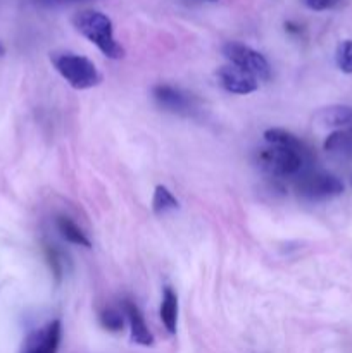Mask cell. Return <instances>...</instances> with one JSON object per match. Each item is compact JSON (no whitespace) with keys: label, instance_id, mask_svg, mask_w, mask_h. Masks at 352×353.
Instances as JSON below:
<instances>
[{"label":"cell","instance_id":"18","mask_svg":"<svg viewBox=\"0 0 352 353\" xmlns=\"http://www.w3.org/2000/svg\"><path fill=\"white\" fill-rule=\"evenodd\" d=\"M45 255H47V261L48 264H50V269L52 272H54V276L57 278V281H61L62 269H64V261H62L59 250L57 248L50 247V245H47V248H45Z\"/></svg>","mask_w":352,"mask_h":353},{"label":"cell","instance_id":"19","mask_svg":"<svg viewBox=\"0 0 352 353\" xmlns=\"http://www.w3.org/2000/svg\"><path fill=\"white\" fill-rule=\"evenodd\" d=\"M337 2L338 0H304V3L313 10L331 9V7L337 6Z\"/></svg>","mask_w":352,"mask_h":353},{"label":"cell","instance_id":"10","mask_svg":"<svg viewBox=\"0 0 352 353\" xmlns=\"http://www.w3.org/2000/svg\"><path fill=\"white\" fill-rule=\"evenodd\" d=\"M264 140L268 141L269 145H275V147L292 148V150L311 155V150L307 148V145L304 143L299 137H295V134L290 133V131L283 130V128H269V130H266Z\"/></svg>","mask_w":352,"mask_h":353},{"label":"cell","instance_id":"16","mask_svg":"<svg viewBox=\"0 0 352 353\" xmlns=\"http://www.w3.org/2000/svg\"><path fill=\"white\" fill-rule=\"evenodd\" d=\"M100 326L106 331H110V333H119L124 327V317L119 310L116 309H106L100 312L99 316Z\"/></svg>","mask_w":352,"mask_h":353},{"label":"cell","instance_id":"4","mask_svg":"<svg viewBox=\"0 0 352 353\" xmlns=\"http://www.w3.org/2000/svg\"><path fill=\"white\" fill-rule=\"evenodd\" d=\"M295 192L307 200H326L344 192V183L333 174L306 171L295 179Z\"/></svg>","mask_w":352,"mask_h":353},{"label":"cell","instance_id":"5","mask_svg":"<svg viewBox=\"0 0 352 353\" xmlns=\"http://www.w3.org/2000/svg\"><path fill=\"white\" fill-rule=\"evenodd\" d=\"M223 55L233 65L240 68L242 71L248 72L255 79H269L271 78V68L261 52L254 50L248 45L240 41H228L223 45Z\"/></svg>","mask_w":352,"mask_h":353},{"label":"cell","instance_id":"15","mask_svg":"<svg viewBox=\"0 0 352 353\" xmlns=\"http://www.w3.org/2000/svg\"><path fill=\"white\" fill-rule=\"evenodd\" d=\"M179 207V202L176 196L169 192L168 186L157 185L154 190V196H152V210L157 216H162L166 212H171Z\"/></svg>","mask_w":352,"mask_h":353},{"label":"cell","instance_id":"14","mask_svg":"<svg viewBox=\"0 0 352 353\" xmlns=\"http://www.w3.org/2000/svg\"><path fill=\"white\" fill-rule=\"evenodd\" d=\"M324 150L337 157H352V131H333L324 140Z\"/></svg>","mask_w":352,"mask_h":353},{"label":"cell","instance_id":"2","mask_svg":"<svg viewBox=\"0 0 352 353\" xmlns=\"http://www.w3.org/2000/svg\"><path fill=\"white\" fill-rule=\"evenodd\" d=\"M55 71L68 81L75 90H88L100 85L102 74L90 59L71 52H55L50 55Z\"/></svg>","mask_w":352,"mask_h":353},{"label":"cell","instance_id":"20","mask_svg":"<svg viewBox=\"0 0 352 353\" xmlns=\"http://www.w3.org/2000/svg\"><path fill=\"white\" fill-rule=\"evenodd\" d=\"M285 30L289 31V33H293V34L300 33V26H299V24L292 23V21H289V23H285Z\"/></svg>","mask_w":352,"mask_h":353},{"label":"cell","instance_id":"11","mask_svg":"<svg viewBox=\"0 0 352 353\" xmlns=\"http://www.w3.org/2000/svg\"><path fill=\"white\" fill-rule=\"evenodd\" d=\"M316 121L324 128H340L352 123V107L328 105L316 112Z\"/></svg>","mask_w":352,"mask_h":353},{"label":"cell","instance_id":"17","mask_svg":"<svg viewBox=\"0 0 352 353\" xmlns=\"http://www.w3.org/2000/svg\"><path fill=\"white\" fill-rule=\"evenodd\" d=\"M335 59H337V65L342 72L352 74V40H345L338 45Z\"/></svg>","mask_w":352,"mask_h":353},{"label":"cell","instance_id":"6","mask_svg":"<svg viewBox=\"0 0 352 353\" xmlns=\"http://www.w3.org/2000/svg\"><path fill=\"white\" fill-rule=\"evenodd\" d=\"M152 95H154V100L159 107L171 114H178V116L190 117L199 109V100L192 93L176 88V86L157 85L152 90Z\"/></svg>","mask_w":352,"mask_h":353},{"label":"cell","instance_id":"21","mask_svg":"<svg viewBox=\"0 0 352 353\" xmlns=\"http://www.w3.org/2000/svg\"><path fill=\"white\" fill-rule=\"evenodd\" d=\"M211 2H216V0H211Z\"/></svg>","mask_w":352,"mask_h":353},{"label":"cell","instance_id":"1","mask_svg":"<svg viewBox=\"0 0 352 353\" xmlns=\"http://www.w3.org/2000/svg\"><path fill=\"white\" fill-rule=\"evenodd\" d=\"M76 31L92 41L106 57L109 59H121L124 55V48L117 43L114 38L113 21L106 14L99 10H81L72 17Z\"/></svg>","mask_w":352,"mask_h":353},{"label":"cell","instance_id":"13","mask_svg":"<svg viewBox=\"0 0 352 353\" xmlns=\"http://www.w3.org/2000/svg\"><path fill=\"white\" fill-rule=\"evenodd\" d=\"M55 224H57L59 233H61V236L64 238L66 241H69V243L72 245H79V247L92 248V241L88 240V236L83 233L81 228H79L71 217L59 216L57 221H55Z\"/></svg>","mask_w":352,"mask_h":353},{"label":"cell","instance_id":"8","mask_svg":"<svg viewBox=\"0 0 352 353\" xmlns=\"http://www.w3.org/2000/svg\"><path fill=\"white\" fill-rule=\"evenodd\" d=\"M217 81L221 83L226 92L235 93V95H248L259 88V83L254 76L242 71L240 68L233 64H228L219 68L217 71Z\"/></svg>","mask_w":352,"mask_h":353},{"label":"cell","instance_id":"3","mask_svg":"<svg viewBox=\"0 0 352 353\" xmlns=\"http://www.w3.org/2000/svg\"><path fill=\"white\" fill-rule=\"evenodd\" d=\"M307 157L311 155L292 150V148L271 145L269 148L259 150L257 162L269 174L276 176V178H289V176H297L299 172H302Z\"/></svg>","mask_w":352,"mask_h":353},{"label":"cell","instance_id":"7","mask_svg":"<svg viewBox=\"0 0 352 353\" xmlns=\"http://www.w3.org/2000/svg\"><path fill=\"white\" fill-rule=\"evenodd\" d=\"M61 321H50L45 326L31 331L24 340L21 353H57L61 345Z\"/></svg>","mask_w":352,"mask_h":353},{"label":"cell","instance_id":"12","mask_svg":"<svg viewBox=\"0 0 352 353\" xmlns=\"http://www.w3.org/2000/svg\"><path fill=\"white\" fill-rule=\"evenodd\" d=\"M159 314H161V321L166 330H168V333L175 334L176 324H178V295H176L171 286H166L164 292H162Z\"/></svg>","mask_w":352,"mask_h":353},{"label":"cell","instance_id":"9","mask_svg":"<svg viewBox=\"0 0 352 353\" xmlns=\"http://www.w3.org/2000/svg\"><path fill=\"white\" fill-rule=\"evenodd\" d=\"M123 314L126 316L128 324H130L131 341L140 345V347H152V345H154V336H152V333L148 331L144 314L138 309L137 303L131 302V300H124Z\"/></svg>","mask_w":352,"mask_h":353}]
</instances>
